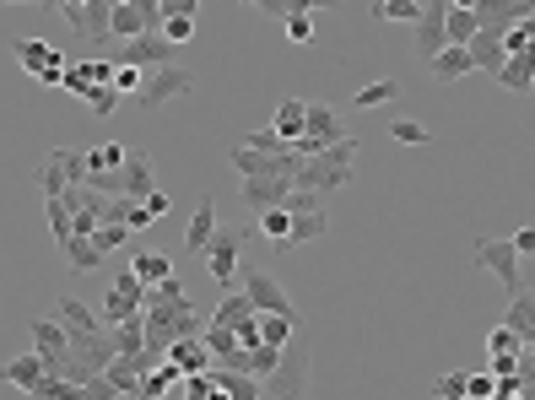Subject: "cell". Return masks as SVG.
<instances>
[{
	"label": "cell",
	"instance_id": "obj_28",
	"mask_svg": "<svg viewBox=\"0 0 535 400\" xmlns=\"http://www.w3.org/2000/svg\"><path fill=\"white\" fill-rule=\"evenodd\" d=\"M0 379H6V384H17V390H22V395H28V390H33V384H38V379H44V363H38V357H33V352H22V357H11V363H6V368H0Z\"/></svg>",
	"mask_w": 535,
	"mask_h": 400
},
{
	"label": "cell",
	"instance_id": "obj_22",
	"mask_svg": "<svg viewBox=\"0 0 535 400\" xmlns=\"http://www.w3.org/2000/svg\"><path fill=\"white\" fill-rule=\"evenodd\" d=\"M303 114H309V103H303V98H287L282 109H276V119H271V136L282 141V146H298V141H303Z\"/></svg>",
	"mask_w": 535,
	"mask_h": 400
},
{
	"label": "cell",
	"instance_id": "obj_4",
	"mask_svg": "<svg viewBox=\"0 0 535 400\" xmlns=\"http://www.w3.org/2000/svg\"><path fill=\"white\" fill-rule=\"evenodd\" d=\"M200 260H206L211 282H217L222 292H233L238 265H244V228H217V233H211V244L200 249Z\"/></svg>",
	"mask_w": 535,
	"mask_h": 400
},
{
	"label": "cell",
	"instance_id": "obj_47",
	"mask_svg": "<svg viewBox=\"0 0 535 400\" xmlns=\"http://www.w3.org/2000/svg\"><path fill=\"white\" fill-rule=\"evenodd\" d=\"M82 103H87V109L98 114V119H109V114L119 109V92H114V87H92V92H87Z\"/></svg>",
	"mask_w": 535,
	"mask_h": 400
},
{
	"label": "cell",
	"instance_id": "obj_29",
	"mask_svg": "<svg viewBox=\"0 0 535 400\" xmlns=\"http://www.w3.org/2000/svg\"><path fill=\"white\" fill-rule=\"evenodd\" d=\"M330 233V217L319 211V217H292V228H287V244H282V255H292L298 244H314V238H325Z\"/></svg>",
	"mask_w": 535,
	"mask_h": 400
},
{
	"label": "cell",
	"instance_id": "obj_20",
	"mask_svg": "<svg viewBox=\"0 0 535 400\" xmlns=\"http://www.w3.org/2000/svg\"><path fill=\"white\" fill-rule=\"evenodd\" d=\"M503 330H508V336H514L519 346H530V341H535V298H530V292H519V298H508Z\"/></svg>",
	"mask_w": 535,
	"mask_h": 400
},
{
	"label": "cell",
	"instance_id": "obj_41",
	"mask_svg": "<svg viewBox=\"0 0 535 400\" xmlns=\"http://www.w3.org/2000/svg\"><path fill=\"white\" fill-rule=\"evenodd\" d=\"M28 400H82V390H76V384H65V379H38L33 390H28Z\"/></svg>",
	"mask_w": 535,
	"mask_h": 400
},
{
	"label": "cell",
	"instance_id": "obj_55",
	"mask_svg": "<svg viewBox=\"0 0 535 400\" xmlns=\"http://www.w3.org/2000/svg\"><path fill=\"white\" fill-rule=\"evenodd\" d=\"M206 400H227V395H222V390H217V384H211V390H206Z\"/></svg>",
	"mask_w": 535,
	"mask_h": 400
},
{
	"label": "cell",
	"instance_id": "obj_52",
	"mask_svg": "<svg viewBox=\"0 0 535 400\" xmlns=\"http://www.w3.org/2000/svg\"><path fill=\"white\" fill-rule=\"evenodd\" d=\"M141 211H146L152 222H163V217H168V190H152V195L141 200Z\"/></svg>",
	"mask_w": 535,
	"mask_h": 400
},
{
	"label": "cell",
	"instance_id": "obj_37",
	"mask_svg": "<svg viewBox=\"0 0 535 400\" xmlns=\"http://www.w3.org/2000/svg\"><path fill=\"white\" fill-rule=\"evenodd\" d=\"M395 98H400V82H390V76H379V82H368V87L352 92L357 109H379V103H395Z\"/></svg>",
	"mask_w": 535,
	"mask_h": 400
},
{
	"label": "cell",
	"instance_id": "obj_5",
	"mask_svg": "<svg viewBox=\"0 0 535 400\" xmlns=\"http://www.w3.org/2000/svg\"><path fill=\"white\" fill-rule=\"evenodd\" d=\"M238 287H244V298H249V309L254 314H298L292 309V298H287V287L276 282L271 271H260V265H238Z\"/></svg>",
	"mask_w": 535,
	"mask_h": 400
},
{
	"label": "cell",
	"instance_id": "obj_15",
	"mask_svg": "<svg viewBox=\"0 0 535 400\" xmlns=\"http://www.w3.org/2000/svg\"><path fill=\"white\" fill-rule=\"evenodd\" d=\"M254 330H260V346H282L292 336H303V314H254Z\"/></svg>",
	"mask_w": 535,
	"mask_h": 400
},
{
	"label": "cell",
	"instance_id": "obj_35",
	"mask_svg": "<svg viewBox=\"0 0 535 400\" xmlns=\"http://www.w3.org/2000/svg\"><path fill=\"white\" fill-rule=\"evenodd\" d=\"M530 76H535L530 55H519V60H503V71L492 76V82H498V87H508V92H519V98H525V92H530Z\"/></svg>",
	"mask_w": 535,
	"mask_h": 400
},
{
	"label": "cell",
	"instance_id": "obj_36",
	"mask_svg": "<svg viewBox=\"0 0 535 400\" xmlns=\"http://www.w3.org/2000/svg\"><path fill=\"white\" fill-rule=\"evenodd\" d=\"M60 255H65V265H71L76 276H87V271H98V265H103V255L92 249V238H71V244H65Z\"/></svg>",
	"mask_w": 535,
	"mask_h": 400
},
{
	"label": "cell",
	"instance_id": "obj_53",
	"mask_svg": "<svg viewBox=\"0 0 535 400\" xmlns=\"http://www.w3.org/2000/svg\"><path fill=\"white\" fill-rule=\"evenodd\" d=\"M508 249H514L519 260H525V255H535V228H519L514 238H508Z\"/></svg>",
	"mask_w": 535,
	"mask_h": 400
},
{
	"label": "cell",
	"instance_id": "obj_26",
	"mask_svg": "<svg viewBox=\"0 0 535 400\" xmlns=\"http://www.w3.org/2000/svg\"><path fill=\"white\" fill-rule=\"evenodd\" d=\"M125 146L119 141H103V146H92V152H82V163H87V179H103V173H119L125 168Z\"/></svg>",
	"mask_w": 535,
	"mask_h": 400
},
{
	"label": "cell",
	"instance_id": "obj_12",
	"mask_svg": "<svg viewBox=\"0 0 535 400\" xmlns=\"http://www.w3.org/2000/svg\"><path fill=\"white\" fill-rule=\"evenodd\" d=\"M471 6H476L481 33H503L508 22H525V17H535V6H530V0H514V6H508V0H471Z\"/></svg>",
	"mask_w": 535,
	"mask_h": 400
},
{
	"label": "cell",
	"instance_id": "obj_27",
	"mask_svg": "<svg viewBox=\"0 0 535 400\" xmlns=\"http://www.w3.org/2000/svg\"><path fill=\"white\" fill-rule=\"evenodd\" d=\"M168 363L184 373V379H190V373H211V352L200 341H173L168 346Z\"/></svg>",
	"mask_w": 535,
	"mask_h": 400
},
{
	"label": "cell",
	"instance_id": "obj_10",
	"mask_svg": "<svg viewBox=\"0 0 535 400\" xmlns=\"http://www.w3.org/2000/svg\"><path fill=\"white\" fill-rule=\"evenodd\" d=\"M33 357L44 363V373L49 379H60V368H65V357H71V336L55 325V319H33Z\"/></svg>",
	"mask_w": 535,
	"mask_h": 400
},
{
	"label": "cell",
	"instance_id": "obj_1",
	"mask_svg": "<svg viewBox=\"0 0 535 400\" xmlns=\"http://www.w3.org/2000/svg\"><path fill=\"white\" fill-rule=\"evenodd\" d=\"M352 179H357V136H346V141H336V146H325V152L303 157L292 190H314V195L330 200L336 190H346Z\"/></svg>",
	"mask_w": 535,
	"mask_h": 400
},
{
	"label": "cell",
	"instance_id": "obj_43",
	"mask_svg": "<svg viewBox=\"0 0 535 400\" xmlns=\"http://www.w3.org/2000/svg\"><path fill=\"white\" fill-rule=\"evenodd\" d=\"M390 136H395L400 146H427V141H433V130H427L422 119H395V125H390Z\"/></svg>",
	"mask_w": 535,
	"mask_h": 400
},
{
	"label": "cell",
	"instance_id": "obj_40",
	"mask_svg": "<svg viewBox=\"0 0 535 400\" xmlns=\"http://www.w3.org/2000/svg\"><path fill=\"white\" fill-rule=\"evenodd\" d=\"M422 17V0H384L373 6V22H417Z\"/></svg>",
	"mask_w": 535,
	"mask_h": 400
},
{
	"label": "cell",
	"instance_id": "obj_44",
	"mask_svg": "<svg viewBox=\"0 0 535 400\" xmlns=\"http://www.w3.org/2000/svg\"><path fill=\"white\" fill-rule=\"evenodd\" d=\"M44 211H49V233H55V244L65 249L71 244V211H65V200H44Z\"/></svg>",
	"mask_w": 535,
	"mask_h": 400
},
{
	"label": "cell",
	"instance_id": "obj_31",
	"mask_svg": "<svg viewBox=\"0 0 535 400\" xmlns=\"http://www.w3.org/2000/svg\"><path fill=\"white\" fill-rule=\"evenodd\" d=\"M38 190H44V200L65 195V146H55V152L44 157V168H38Z\"/></svg>",
	"mask_w": 535,
	"mask_h": 400
},
{
	"label": "cell",
	"instance_id": "obj_46",
	"mask_svg": "<svg viewBox=\"0 0 535 400\" xmlns=\"http://www.w3.org/2000/svg\"><path fill=\"white\" fill-rule=\"evenodd\" d=\"M125 244H130V228H98L92 233V249H98L103 260H109L114 249H125Z\"/></svg>",
	"mask_w": 535,
	"mask_h": 400
},
{
	"label": "cell",
	"instance_id": "obj_19",
	"mask_svg": "<svg viewBox=\"0 0 535 400\" xmlns=\"http://www.w3.org/2000/svg\"><path fill=\"white\" fill-rule=\"evenodd\" d=\"M287 190L292 184H282V179H244V206L254 211V217H260V211H282Z\"/></svg>",
	"mask_w": 535,
	"mask_h": 400
},
{
	"label": "cell",
	"instance_id": "obj_42",
	"mask_svg": "<svg viewBox=\"0 0 535 400\" xmlns=\"http://www.w3.org/2000/svg\"><path fill=\"white\" fill-rule=\"evenodd\" d=\"M141 309H136V303H130V298H119V292H109V298H103V330H114V325H125V319H136Z\"/></svg>",
	"mask_w": 535,
	"mask_h": 400
},
{
	"label": "cell",
	"instance_id": "obj_23",
	"mask_svg": "<svg viewBox=\"0 0 535 400\" xmlns=\"http://www.w3.org/2000/svg\"><path fill=\"white\" fill-rule=\"evenodd\" d=\"M11 55H17V65H22V71H28V76H33V82H38V76H44L49 65L60 60L55 49H49V44H38V38H11Z\"/></svg>",
	"mask_w": 535,
	"mask_h": 400
},
{
	"label": "cell",
	"instance_id": "obj_9",
	"mask_svg": "<svg viewBox=\"0 0 535 400\" xmlns=\"http://www.w3.org/2000/svg\"><path fill=\"white\" fill-rule=\"evenodd\" d=\"M163 65H179L173 60V44H163V38H130V44H119V60H114V71H163Z\"/></svg>",
	"mask_w": 535,
	"mask_h": 400
},
{
	"label": "cell",
	"instance_id": "obj_54",
	"mask_svg": "<svg viewBox=\"0 0 535 400\" xmlns=\"http://www.w3.org/2000/svg\"><path fill=\"white\" fill-rule=\"evenodd\" d=\"M60 76H65V60H55L44 76H38V87H60Z\"/></svg>",
	"mask_w": 535,
	"mask_h": 400
},
{
	"label": "cell",
	"instance_id": "obj_50",
	"mask_svg": "<svg viewBox=\"0 0 535 400\" xmlns=\"http://www.w3.org/2000/svg\"><path fill=\"white\" fill-rule=\"evenodd\" d=\"M109 292H119V298H130V303H136V309H141V282H136V276H130V265H119V276H114V287Z\"/></svg>",
	"mask_w": 535,
	"mask_h": 400
},
{
	"label": "cell",
	"instance_id": "obj_38",
	"mask_svg": "<svg viewBox=\"0 0 535 400\" xmlns=\"http://www.w3.org/2000/svg\"><path fill=\"white\" fill-rule=\"evenodd\" d=\"M287 228H292L287 211H260V217H254V233H260L271 249H282V244H287Z\"/></svg>",
	"mask_w": 535,
	"mask_h": 400
},
{
	"label": "cell",
	"instance_id": "obj_13",
	"mask_svg": "<svg viewBox=\"0 0 535 400\" xmlns=\"http://www.w3.org/2000/svg\"><path fill=\"white\" fill-rule=\"evenodd\" d=\"M71 357H76V363H82L87 373H103V368L114 363V336H109V330H92V336H76V341H71Z\"/></svg>",
	"mask_w": 535,
	"mask_h": 400
},
{
	"label": "cell",
	"instance_id": "obj_34",
	"mask_svg": "<svg viewBox=\"0 0 535 400\" xmlns=\"http://www.w3.org/2000/svg\"><path fill=\"white\" fill-rule=\"evenodd\" d=\"M249 314H254V309H249V298H244V292H227V298L217 303V309L206 314V325H222V330H233L238 319H249Z\"/></svg>",
	"mask_w": 535,
	"mask_h": 400
},
{
	"label": "cell",
	"instance_id": "obj_14",
	"mask_svg": "<svg viewBox=\"0 0 535 400\" xmlns=\"http://www.w3.org/2000/svg\"><path fill=\"white\" fill-rule=\"evenodd\" d=\"M55 325L76 341V336H92V330H103V319L92 314L82 298H60V303H55Z\"/></svg>",
	"mask_w": 535,
	"mask_h": 400
},
{
	"label": "cell",
	"instance_id": "obj_2",
	"mask_svg": "<svg viewBox=\"0 0 535 400\" xmlns=\"http://www.w3.org/2000/svg\"><path fill=\"white\" fill-rule=\"evenodd\" d=\"M309 384H314V346L309 336H292L282 346V363L260 379V400H309Z\"/></svg>",
	"mask_w": 535,
	"mask_h": 400
},
{
	"label": "cell",
	"instance_id": "obj_3",
	"mask_svg": "<svg viewBox=\"0 0 535 400\" xmlns=\"http://www.w3.org/2000/svg\"><path fill=\"white\" fill-rule=\"evenodd\" d=\"M190 92H195V71H190V65H163V71H146V76H141L136 103H141L146 114H157L163 103L190 98Z\"/></svg>",
	"mask_w": 535,
	"mask_h": 400
},
{
	"label": "cell",
	"instance_id": "obj_7",
	"mask_svg": "<svg viewBox=\"0 0 535 400\" xmlns=\"http://www.w3.org/2000/svg\"><path fill=\"white\" fill-rule=\"evenodd\" d=\"M346 141V125L336 119V109L330 103H309V114H303V141L292 146L298 157H314V152H325V146H336Z\"/></svg>",
	"mask_w": 535,
	"mask_h": 400
},
{
	"label": "cell",
	"instance_id": "obj_30",
	"mask_svg": "<svg viewBox=\"0 0 535 400\" xmlns=\"http://www.w3.org/2000/svg\"><path fill=\"white\" fill-rule=\"evenodd\" d=\"M427 71L438 76V82H460V76H471V60H465V49H438L433 60H427Z\"/></svg>",
	"mask_w": 535,
	"mask_h": 400
},
{
	"label": "cell",
	"instance_id": "obj_25",
	"mask_svg": "<svg viewBox=\"0 0 535 400\" xmlns=\"http://www.w3.org/2000/svg\"><path fill=\"white\" fill-rule=\"evenodd\" d=\"M465 60H471V71H487V76H498V71H503L498 33H476L471 44H465Z\"/></svg>",
	"mask_w": 535,
	"mask_h": 400
},
{
	"label": "cell",
	"instance_id": "obj_17",
	"mask_svg": "<svg viewBox=\"0 0 535 400\" xmlns=\"http://www.w3.org/2000/svg\"><path fill=\"white\" fill-rule=\"evenodd\" d=\"M179 384H184V373H179V368H173L168 357H163L157 368H146L141 379H136V395H130V400H163L168 390H179Z\"/></svg>",
	"mask_w": 535,
	"mask_h": 400
},
{
	"label": "cell",
	"instance_id": "obj_16",
	"mask_svg": "<svg viewBox=\"0 0 535 400\" xmlns=\"http://www.w3.org/2000/svg\"><path fill=\"white\" fill-rule=\"evenodd\" d=\"M130 276H136L141 287H163L173 276V255H163V249H136V255H130Z\"/></svg>",
	"mask_w": 535,
	"mask_h": 400
},
{
	"label": "cell",
	"instance_id": "obj_6",
	"mask_svg": "<svg viewBox=\"0 0 535 400\" xmlns=\"http://www.w3.org/2000/svg\"><path fill=\"white\" fill-rule=\"evenodd\" d=\"M476 265L487 276H498L503 298H519V292H525V271H519V255L508 249V238H476Z\"/></svg>",
	"mask_w": 535,
	"mask_h": 400
},
{
	"label": "cell",
	"instance_id": "obj_56",
	"mask_svg": "<svg viewBox=\"0 0 535 400\" xmlns=\"http://www.w3.org/2000/svg\"><path fill=\"white\" fill-rule=\"evenodd\" d=\"M163 400H184V395H179V390H168V395H163Z\"/></svg>",
	"mask_w": 535,
	"mask_h": 400
},
{
	"label": "cell",
	"instance_id": "obj_24",
	"mask_svg": "<svg viewBox=\"0 0 535 400\" xmlns=\"http://www.w3.org/2000/svg\"><path fill=\"white\" fill-rule=\"evenodd\" d=\"M109 38H114V44H130V38H146L136 0H114V6H109Z\"/></svg>",
	"mask_w": 535,
	"mask_h": 400
},
{
	"label": "cell",
	"instance_id": "obj_51",
	"mask_svg": "<svg viewBox=\"0 0 535 400\" xmlns=\"http://www.w3.org/2000/svg\"><path fill=\"white\" fill-rule=\"evenodd\" d=\"M519 363H525V352H514V357H487V373H492V379H514Z\"/></svg>",
	"mask_w": 535,
	"mask_h": 400
},
{
	"label": "cell",
	"instance_id": "obj_8",
	"mask_svg": "<svg viewBox=\"0 0 535 400\" xmlns=\"http://www.w3.org/2000/svg\"><path fill=\"white\" fill-rule=\"evenodd\" d=\"M109 6L114 0H60V17L76 28V38H92V44H114L109 38Z\"/></svg>",
	"mask_w": 535,
	"mask_h": 400
},
{
	"label": "cell",
	"instance_id": "obj_45",
	"mask_svg": "<svg viewBox=\"0 0 535 400\" xmlns=\"http://www.w3.org/2000/svg\"><path fill=\"white\" fill-rule=\"evenodd\" d=\"M465 379H471L465 368H454V373H438V379H433V395H438V400H465Z\"/></svg>",
	"mask_w": 535,
	"mask_h": 400
},
{
	"label": "cell",
	"instance_id": "obj_39",
	"mask_svg": "<svg viewBox=\"0 0 535 400\" xmlns=\"http://www.w3.org/2000/svg\"><path fill=\"white\" fill-rule=\"evenodd\" d=\"M282 211H287V217H319V211H325V195H314V190H287Z\"/></svg>",
	"mask_w": 535,
	"mask_h": 400
},
{
	"label": "cell",
	"instance_id": "obj_48",
	"mask_svg": "<svg viewBox=\"0 0 535 400\" xmlns=\"http://www.w3.org/2000/svg\"><path fill=\"white\" fill-rule=\"evenodd\" d=\"M514 352H530V346H519V341H514V336H508V330L498 325V330L487 336V357H514Z\"/></svg>",
	"mask_w": 535,
	"mask_h": 400
},
{
	"label": "cell",
	"instance_id": "obj_49",
	"mask_svg": "<svg viewBox=\"0 0 535 400\" xmlns=\"http://www.w3.org/2000/svg\"><path fill=\"white\" fill-rule=\"evenodd\" d=\"M287 38H292V44H314V11H298V17H287Z\"/></svg>",
	"mask_w": 535,
	"mask_h": 400
},
{
	"label": "cell",
	"instance_id": "obj_32",
	"mask_svg": "<svg viewBox=\"0 0 535 400\" xmlns=\"http://www.w3.org/2000/svg\"><path fill=\"white\" fill-rule=\"evenodd\" d=\"M136 379H141L136 357H114V363L103 368V384H109L114 395H136Z\"/></svg>",
	"mask_w": 535,
	"mask_h": 400
},
{
	"label": "cell",
	"instance_id": "obj_33",
	"mask_svg": "<svg viewBox=\"0 0 535 400\" xmlns=\"http://www.w3.org/2000/svg\"><path fill=\"white\" fill-rule=\"evenodd\" d=\"M109 336H114V357H141V346H146V325H141V314H136V319H125V325H114Z\"/></svg>",
	"mask_w": 535,
	"mask_h": 400
},
{
	"label": "cell",
	"instance_id": "obj_21",
	"mask_svg": "<svg viewBox=\"0 0 535 400\" xmlns=\"http://www.w3.org/2000/svg\"><path fill=\"white\" fill-rule=\"evenodd\" d=\"M211 233H217V200L200 195V206H195L190 228H184V249H190V255H200V249L211 244Z\"/></svg>",
	"mask_w": 535,
	"mask_h": 400
},
{
	"label": "cell",
	"instance_id": "obj_18",
	"mask_svg": "<svg viewBox=\"0 0 535 400\" xmlns=\"http://www.w3.org/2000/svg\"><path fill=\"white\" fill-rule=\"evenodd\" d=\"M476 33H481V22H476V6H471V0H465V6H460V0H454V6L444 11V44L465 49V44H471Z\"/></svg>",
	"mask_w": 535,
	"mask_h": 400
},
{
	"label": "cell",
	"instance_id": "obj_11",
	"mask_svg": "<svg viewBox=\"0 0 535 400\" xmlns=\"http://www.w3.org/2000/svg\"><path fill=\"white\" fill-rule=\"evenodd\" d=\"M449 6H454V0H422V17H417V44H411L422 65L433 60L438 49H449V44H444V11H449Z\"/></svg>",
	"mask_w": 535,
	"mask_h": 400
}]
</instances>
